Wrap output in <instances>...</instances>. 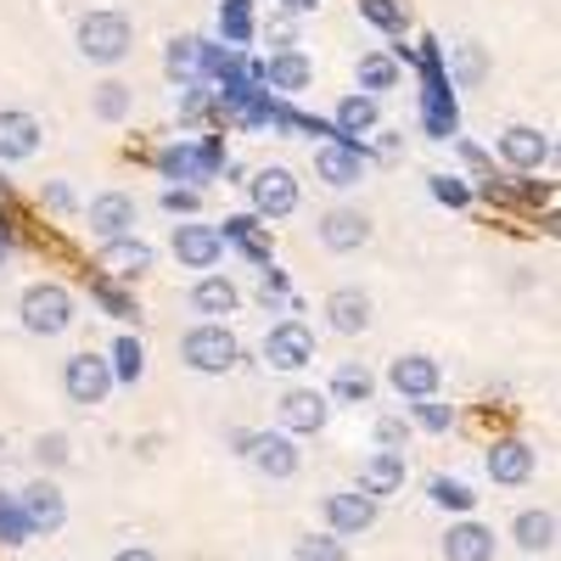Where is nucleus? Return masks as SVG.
Wrapping results in <instances>:
<instances>
[{"label":"nucleus","mask_w":561,"mask_h":561,"mask_svg":"<svg viewBox=\"0 0 561 561\" xmlns=\"http://www.w3.org/2000/svg\"><path fill=\"white\" fill-rule=\"evenodd\" d=\"M180 359L192 370H203V377H225V370H237L242 343L230 337L225 320H203V325H192V332L180 337Z\"/></svg>","instance_id":"nucleus-1"},{"label":"nucleus","mask_w":561,"mask_h":561,"mask_svg":"<svg viewBox=\"0 0 561 561\" xmlns=\"http://www.w3.org/2000/svg\"><path fill=\"white\" fill-rule=\"evenodd\" d=\"M18 314H23L28 337H62L73 325V293L62 287V280H34V287L23 293V304H18Z\"/></svg>","instance_id":"nucleus-2"},{"label":"nucleus","mask_w":561,"mask_h":561,"mask_svg":"<svg viewBox=\"0 0 561 561\" xmlns=\"http://www.w3.org/2000/svg\"><path fill=\"white\" fill-rule=\"evenodd\" d=\"M129 45H135V28L124 12H90L79 23V57L96 68H118L129 57Z\"/></svg>","instance_id":"nucleus-3"},{"label":"nucleus","mask_w":561,"mask_h":561,"mask_svg":"<svg viewBox=\"0 0 561 561\" xmlns=\"http://www.w3.org/2000/svg\"><path fill=\"white\" fill-rule=\"evenodd\" d=\"M421 68H427V90H421V124H427L433 140H449L460 113H455V84L444 73V57H438V45H421Z\"/></svg>","instance_id":"nucleus-4"},{"label":"nucleus","mask_w":561,"mask_h":561,"mask_svg":"<svg viewBox=\"0 0 561 561\" xmlns=\"http://www.w3.org/2000/svg\"><path fill=\"white\" fill-rule=\"evenodd\" d=\"M62 393H68V404H79V410L107 404V393H113L107 359H102V354H73V359L62 365Z\"/></svg>","instance_id":"nucleus-5"},{"label":"nucleus","mask_w":561,"mask_h":561,"mask_svg":"<svg viewBox=\"0 0 561 561\" xmlns=\"http://www.w3.org/2000/svg\"><path fill=\"white\" fill-rule=\"evenodd\" d=\"M242 185H248V197H253V219H287V214L298 208V174L280 169V163L259 169V174L242 180Z\"/></svg>","instance_id":"nucleus-6"},{"label":"nucleus","mask_w":561,"mask_h":561,"mask_svg":"<svg viewBox=\"0 0 561 561\" xmlns=\"http://www.w3.org/2000/svg\"><path fill=\"white\" fill-rule=\"evenodd\" d=\"M320 511H325V528H332L337 539H359L370 523H377V500H365L359 489H332L320 500Z\"/></svg>","instance_id":"nucleus-7"},{"label":"nucleus","mask_w":561,"mask_h":561,"mask_svg":"<svg viewBox=\"0 0 561 561\" xmlns=\"http://www.w3.org/2000/svg\"><path fill=\"white\" fill-rule=\"evenodd\" d=\"M438 382H444V365L433 354H399L388 365V388L399 399H438Z\"/></svg>","instance_id":"nucleus-8"},{"label":"nucleus","mask_w":561,"mask_h":561,"mask_svg":"<svg viewBox=\"0 0 561 561\" xmlns=\"http://www.w3.org/2000/svg\"><path fill=\"white\" fill-rule=\"evenodd\" d=\"M219 163H225V147H219L214 135L197 140V147H192V140H180V147H163V152H158V169H163L169 180H208Z\"/></svg>","instance_id":"nucleus-9"},{"label":"nucleus","mask_w":561,"mask_h":561,"mask_svg":"<svg viewBox=\"0 0 561 561\" xmlns=\"http://www.w3.org/2000/svg\"><path fill=\"white\" fill-rule=\"evenodd\" d=\"M365 163H370V152L354 147V140H337V135L314 152V174H320L325 185H337V192H348V185L365 180Z\"/></svg>","instance_id":"nucleus-10"},{"label":"nucleus","mask_w":561,"mask_h":561,"mask_svg":"<svg viewBox=\"0 0 561 561\" xmlns=\"http://www.w3.org/2000/svg\"><path fill=\"white\" fill-rule=\"evenodd\" d=\"M264 359H270L275 370H304V365L314 359V332H309L304 320H280V325H270Z\"/></svg>","instance_id":"nucleus-11"},{"label":"nucleus","mask_w":561,"mask_h":561,"mask_svg":"<svg viewBox=\"0 0 561 561\" xmlns=\"http://www.w3.org/2000/svg\"><path fill=\"white\" fill-rule=\"evenodd\" d=\"M18 505H23V517H28V534H57L68 523V500H62V489L51 478H34L18 494Z\"/></svg>","instance_id":"nucleus-12"},{"label":"nucleus","mask_w":561,"mask_h":561,"mask_svg":"<svg viewBox=\"0 0 561 561\" xmlns=\"http://www.w3.org/2000/svg\"><path fill=\"white\" fill-rule=\"evenodd\" d=\"M483 466H489L494 483L523 489V483L534 478V444H528V438H494L489 455H483Z\"/></svg>","instance_id":"nucleus-13"},{"label":"nucleus","mask_w":561,"mask_h":561,"mask_svg":"<svg viewBox=\"0 0 561 561\" xmlns=\"http://www.w3.org/2000/svg\"><path fill=\"white\" fill-rule=\"evenodd\" d=\"M404 478H410L404 449H377V455H365V466H359V494L365 500H388V494L404 489Z\"/></svg>","instance_id":"nucleus-14"},{"label":"nucleus","mask_w":561,"mask_h":561,"mask_svg":"<svg viewBox=\"0 0 561 561\" xmlns=\"http://www.w3.org/2000/svg\"><path fill=\"white\" fill-rule=\"evenodd\" d=\"M500 158L517 169V174H534V169L550 163V135L534 129V124H511V129L500 135Z\"/></svg>","instance_id":"nucleus-15"},{"label":"nucleus","mask_w":561,"mask_h":561,"mask_svg":"<svg viewBox=\"0 0 561 561\" xmlns=\"http://www.w3.org/2000/svg\"><path fill=\"white\" fill-rule=\"evenodd\" d=\"M280 433H320L325 427V415H332V399H325L320 388H293L287 399H280Z\"/></svg>","instance_id":"nucleus-16"},{"label":"nucleus","mask_w":561,"mask_h":561,"mask_svg":"<svg viewBox=\"0 0 561 561\" xmlns=\"http://www.w3.org/2000/svg\"><path fill=\"white\" fill-rule=\"evenodd\" d=\"M248 460L259 466L264 478H275V483H287L293 472H298V444L287 438V433H253V444H248Z\"/></svg>","instance_id":"nucleus-17"},{"label":"nucleus","mask_w":561,"mask_h":561,"mask_svg":"<svg viewBox=\"0 0 561 561\" xmlns=\"http://www.w3.org/2000/svg\"><path fill=\"white\" fill-rule=\"evenodd\" d=\"M96 270L107 275V280H140L152 270V248L140 242V237H118V242H102V253H96Z\"/></svg>","instance_id":"nucleus-18"},{"label":"nucleus","mask_w":561,"mask_h":561,"mask_svg":"<svg viewBox=\"0 0 561 561\" xmlns=\"http://www.w3.org/2000/svg\"><path fill=\"white\" fill-rule=\"evenodd\" d=\"M219 253H225L219 225H174V259L185 270H214Z\"/></svg>","instance_id":"nucleus-19"},{"label":"nucleus","mask_w":561,"mask_h":561,"mask_svg":"<svg viewBox=\"0 0 561 561\" xmlns=\"http://www.w3.org/2000/svg\"><path fill=\"white\" fill-rule=\"evenodd\" d=\"M39 118L34 113H23V107H7L0 113V163H23V158H34L39 152Z\"/></svg>","instance_id":"nucleus-20"},{"label":"nucleus","mask_w":561,"mask_h":561,"mask_svg":"<svg viewBox=\"0 0 561 561\" xmlns=\"http://www.w3.org/2000/svg\"><path fill=\"white\" fill-rule=\"evenodd\" d=\"M309 79H314V62L304 57V51H275L270 62H259V84H270V90H280V96H298V90H309Z\"/></svg>","instance_id":"nucleus-21"},{"label":"nucleus","mask_w":561,"mask_h":561,"mask_svg":"<svg viewBox=\"0 0 561 561\" xmlns=\"http://www.w3.org/2000/svg\"><path fill=\"white\" fill-rule=\"evenodd\" d=\"M90 230H96L102 242L135 237V197H124V192H102L96 203H90Z\"/></svg>","instance_id":"nucleus-22"},{"label":"nucleus","mask_w":561,"mask_h":561,"mask_svg":"<svg viewBox=\"0 0 561 561\" xmlns=\"http://www.w3.org/2000/svg\"><path fill=\"white\" fill-rule=\"evenodd\" d=\"M320 242L332 248V253H359L370 242V219L359 208H332L320 219Z\"/></svg>","instance_id":"nucleus-23"},{"label":"nucleus","mask_w":561,"mask_h":561,"mask_svg":"<svg viewBox=\"0 0 561 561\" xmlns=\"http://www.w3.org/2000/svg\"><path fill=\"white\" fill-rule=\"evenodd\" d=\"M325 325H332L337 337H359L370 325V298L359 287H337L332 298H325Z\"/></svg>","instance_id":"nucleus-24"},{"label":"nucleus","mask_w":561,"mask_h":561,"mask_svg":"<svg viewBox=\"0 0 561 561\" xmlns=\"http://www.w3.org/2000/svg\"><path fill=\"white\" fill-rule=\"evenodd\" d=\"M444 561H494V528L483 523H455L444 534Z\"/></svg>","instance_id":"nucleus-25"},{"label":"nucleus","mask_w":561,"mask_h":561,"mask_svg":"<svg viewBox=\"0 0 561 561\" xmlns=\"http://www.w3.org/2000/svg\"><path fill=\"white\" fill-rule=\"evenodd\" d=\"M370 129H377V96H359V90H354V96H343L337 113H332V135L359 147V135H370Z\"/></svg>","instance_id":"nucleus-26"},{"label":"nucleus","mask_w":561,"mask_h":561,"mask_svg":"<svg viewBox=\"0 0 561 561\" xmlns=\"http://www.w3.org/2000/svg\"><path fill=\"white\" fill-rule=\"evenodd\" d=\"M237 304H242V293H237V280L230 275H203L197 287H192V309L197 314H237Z\"/></svg>","instance_id":"nucleus-27"},{"label":"nucleus","mask_w":561,"mask_h":561,"mask_svg":"<svg viewBox=\"0 0 561 561\" xmlns=\"http://www.w3.org/2000/svg\"><path fill=\"white\" fill-rule=\"evenodd\" d=\"M370 393H377V377L359 359H343L332 370V388H325V399H337V404H370Z\"/></svg>","instance_id":"nucleus-28"},{"label":"nucleus","mask_w":561,"mask_h":561,"mask_svg":"<svg viewBox=\"0 0 561 561\" xmlns=\"http://www.w3.org/2000/svg\"><path fill=\"white\" fill-rule=\"evenodd\" d=\"M511 545L528 550V556H545L556 545V511H523V517L511 523Z\"/></svg>","instance_id":"nucleus-29"},{"label":"nucleus","mask_w":561,"mask_h":561,"mask_svg":"<svg viewBox=\"0 0 561 561\" xmlns=\"http://www.w3.org/2000/svg\"><path fill=\"white\" fill-rule=\"evenodd\" d=\"M219 242H225V248H242V253H248L253 264H270V237H264V225H259L253 214H237V219H225Z\"/></svg>","instance_id":"nucleus-30"},{"label":"nucleus","mask_w":561,"mask_h":561,"mask_svg":"<svg viewBox=\"0 0 561 561\" xmlns=\"http://www.w3.org/2000/svg\"><path fill=\"white\" fill-rule=\"evenodd\" d=\"M203 51H208V39H197V34H180V39H169L163 68H169L174 79H197V73H203Z\"/></svg>","instance_id":"nucleus-31"},{"label":"nucleus","mask_w":561,"mask_h":561,"mask_svg":"<svg viewBox=\"0 0 561 561\" xmlns=\"http://www.w3.org/2000/svg\"><path fill=\"white\" fill-rule=\"evenodd\" d=\"M107 370H113V382H129V388L147 377V348H140V337H118L107 354Z\"/></svg>","instance_id":"nucleus-32"},{"label":"nucleus","mask_w":561,"mask_h":561,"mask_svg":"<svg viewBox=\"0 0 561 561\" xmlns=\"http://www.w3.org/2000/svg\"><path fill=\"white\" fill-rule=\"evenodd\" d=\"M219 34H225V45H248L253 39V0H219Z\"/></svg>","instance_id":"nucleus-33"},{"label":"nucleus","mask_w":561,"mask_h":561,"mask_svg":"<svg viewBox=\"0 0 561 561\" xmlns=\"http://www.w3.org/2000/svg\"><path fill=\"white\" fill-rule=\"evenodd\" d=\"M399 84V62L382 57V51H370L359 57V96H377V90H393Z\"/></svg>","instance_id":"nucleus-34"},{"label":"nucleus","mask_w":561,"mask_h":561,"mask_svg":"<svg viewBox=\"0 0 561 561\" xmlns=\"http://www.w3.org/2000/svg\"><path fill=\"white\" fill-rule=\"evenodd\" d=\"M90 298H96L113 320H140V304L118 287V280H107V275H96V280H90Z\"/></svg>","instance_id":"nucleus-35"},{"label":"nucleus","mask_w":561,"mask_h":561,"mask_svg":"<svg viewBox=\"0 0 561 561\" xmlns=\"http://www.w3.org/2000/svg\"><path fill=\"white\" fill-rule=\"evenodd\" d=\"M96 118H107V124H118V118H129V84H118V79H107V84H96Z\"/></svg>","instance_id":"nucleus-36"},{"label":"nucleus","mask_w":561,"mask_h":561,"mask_svg":"<svg viewBox=\"0 0 561 561\" xmlns=\"http://www.w3.org/2000/svg\"><path fill=\"white\" fill-rule=\"evenodd\" d=\"M293 561H348V550H343V539H332V534H309V539L293 545Z\"/></svg>","instance_id":"nucleus-37"},{"label":"nucleus","mask_w":561,"mask_h":561,"mask_svg":"<svg viewBox=\"0 0 561 561\" xmlns=\"http://www.w3.org/2000/svg\"><path fill=\"white\" fill-rule=\"evenodd\" d=\"M0 545H28V517L18 494H0Z\"/></svg>","instance_id":"nucleus-38"},{"label":"nucleus","mask_w":561,"mask_h":561,"mask_svg":"<svg viewBox=\"0 0 561 561\" xmlns=\"http://www.w3.org/2000/svg\"><path fill=\"white\" fill-rule=\"evenodd\" d=\"M68 433H39L34 438V466H39V472H57V466H68Z\"/></svg>","instance_id":"nucleus-39"},{"label":"nucleus","mask_w":561,"mask_h":561,"mask_svg":"<svg viewBox=\"0 0 561 561\" xmlns=\"http://www.w3.org/2000/svg\"><path fill=\"white\" fill-rule=\"evenodd\" d=\"M427 494H433V505H444V511H472V500H478L460 478H433V483H427Z\"/></svg>","instance_id":"nucleus-40"},{"label":"nucleus","mask_w":561,"mask_h":561,"mask_svg":"<svg viewBox=\"0 0 561 561\" xmlns=\"http://www.w3.org/2000/svg\"><path fill=\"white\" fill-rule=\"evenodd\" d=\"M359 18L377 23V28H388V34L404 28V7H399V0H359Z\"/></svg>","instance_id":"nucleus-41"},{"label":"nucleus","mask_w":561,"mask_h":561,"mask_svg":"<svg viewBox=\"0 0 561 561\" xmlns=\"http://www.w3.org/2000/svg\"><path fill=\"white\" fill-rule=\"evenodd\" d=\"M415 421H421L427 433H449L455 410H449V404H438V399H415Z\"/></svg>","instance_id":"nucleus-42"},{"label":"nucleus","mask_w":561,"mask_h":561,"mask_svg":"<svg viewBox=\"0 0 561 561\" xmlns=\"http://www.w3.org/2000/svg\"><path fill=\"white\" fill-rule=\"evenodd\" d=\"M433 197H438V203H449V208H466V203H472V192H466V185H460L455 174H433Z\"/></svg>","instance_id":"nucleus-43"},{"label":"nucleus","mask_w":561,"mask_h":561,"mask_svg":"<svg viewBox=\"0 0 561 561\" xmlns=\"http://www.w3.org/2000/svg\"><path fill=\"white\" fill-rule=\"evenodd\" d=\"M197 203H203L197 185H169V192H163V208L169 214H197Z\"/></svg>","instance_id":"nucleus-44"},{"label":"nucleus","mask_w":561,"mask_h":561,"mask_svg":"<svg viewBox=\"0 0 561 561\" xmlns=\"http://www.w3.org/2000/svg\"><path fill=\"white\" fill-rule=\"evenodd\" d=\"M404 438H410V427H404L399 415H382V421H377V449H399Z\"/></svg>","instance_id":"nucleus-45"},{"label":"nucleus","mask_w":561,"mask_h":561,"mask_svg":"<svg viewBox=\"0 0 561 561\" xmlns=\"http://www.w3.org/2000/svg\"><path fill=\"white\" fill-rule=\"evenodd\" d=\"M483 79V51L478 45H460V84H478Z\"/></svg>","instance_id":"nucleus-46"},{"label":"nucleus","mask_w":561,"mask_h":561,"mask_svg":"<svg viewBox=\"0 0 561 561\" xmlns=\"http://www.w3.org/2000/svg\"><path fill=\"white\" fill-rule=\"evenodd\" d=\"M259 298H264V304H280V298H287V275H280V270H264Z\"/></svg>","instance_id":"nucleus-47"},{"label":"nucleus","mask_w":561,"mask_h":561,"mask_svg":"<svg viewBox=\"0 0 561 561\" xmlns=\"http://www.w3.org/2000/svg\"><path fill=\"white\" fill-rule=\"evenodd\" d=\"M45 203H51V208H62V214H68V208H73V192H68L62 180H51V185H45Z\"/></svg>","instance_id":"nucleus-48"},{"label":"nucleus","mask_w":561,"mask_h":561,"mask_svg":"<svg viewBox=\"0 0 561 561\" xmlns=\"http://www.w3.org/2000/svg\"><path fill=\"white\" fill-rule=\"evenodd\" d=\"M113 561H158V556H152V550H147V545H124V550H118V556H113Z\"/></svg>","instance_id":"nucleus-49"},{"label":"nucleus","mask_w":561,"mask_h":561,"mask_svg":"<svg viewBox=\"0 0 561 561\" xmlns=\"http://www.w3.org/2000/svg\"><path fill=\"white\" fill-rule=\"evenodd\" d=\"M280 7H287V12H314L320 0H280Z\"/></svg>","instance_id":"nucleus-50"},{"label":"nucleus","mask_w":561,"mask_h":561,"mask_svg":"<svg viewBox=\"0 0 561 561\" xmlns=\"http://www.w3.org/2000/svg\"><path fill=\"white\" fill-rule=\"evenodd\" d=\"M7 248H12V237H7V230H0V259H7Z\"/></svg>","instance_id":"nucleus-51"}]
</instances>
